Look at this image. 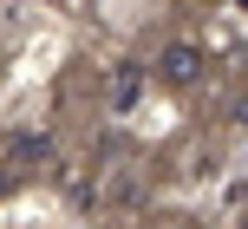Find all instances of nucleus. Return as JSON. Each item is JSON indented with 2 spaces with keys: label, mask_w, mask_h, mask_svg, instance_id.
<instances>
[{
  "label": "nucleus",
  "mask_w": 248,
  "mask_h": 229,
  "mask_svg": "<svg viewBox=\"0 0 248 229\" xmlns=\"http://www.w3.org/2000/svg\"><path fill=\"white\" fill-rule=\"evenodd\" d=\"M7 157H13V164H33V157H46V138H39V131H26V138L7 144Z\"/></svg>",
  "instance_id": "nucleus-2"
},
{
  "label": "nucleus",
  "mask_w": 248,
  "mask_h": 229,
  "mask_svg": "<svg viewBox=\"0 0 248 229\" xmlns=\"http://www.w3.org/2000/svg\"><path fill=\"white\" fill-rule=\"evenodd\" d=\"M196 72H202V59L189 46H170V52H163V79H170V85H189Z\"/></svg>",
  "instance_id": "nucleus-1"
}]
</instances>
